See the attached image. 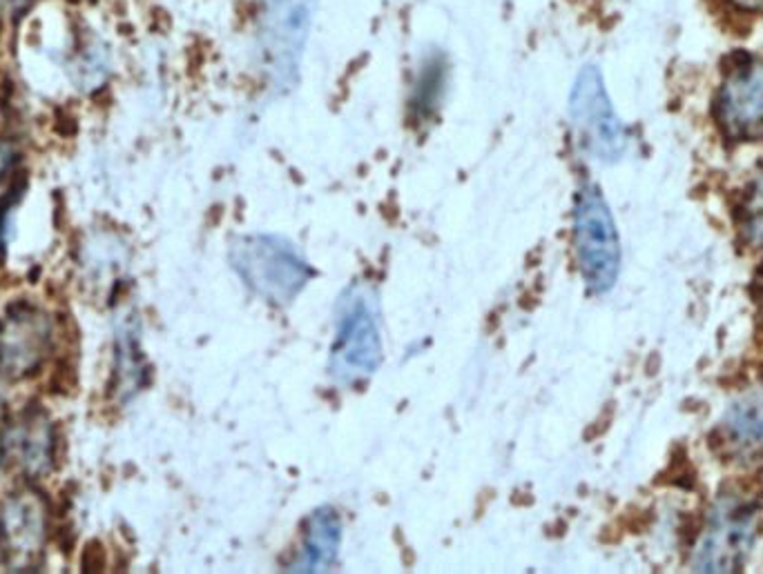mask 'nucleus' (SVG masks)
Listing matches in <instances>:
<instances>
[{
    "mask_svg": "<svg viewBox=\"0 0 763 574\" xmlns=\"http://www.w3.org/2000/svg\"><path fill=\"white\" fill-rule=\"evenodd\" d=\"M230 265L241 283L270 305L292 303L309 285L313 270L279 234H241L230 243Z\"/></svg>",
    "mask_w": 763,
    "mask_h": 574,
    "instance_id": "nucleus-1",
    "label": "nucleus"
},
{
    "mask_svg": "<svg viewBox=\"0 0 763 574\" xmlns=\"http://www.w3.org/2000/svg\"><path fill=\"white\" fill-rule=\"evenodd\" d=\"M318 0H259L257 43L266 81L288 92L299 79Z\"/></svg>",
    "mask_w": 763,
    "mask_h": 574,
    "instance_id": "nucleus-2",
    "label": "nucleus"
},
{
    "mask_svg": "<svg viewBox=\"0 0 763 574\" xmlns=\"http://www.w3.org/2000/svg\"><path fill=\"white\" fill-rule=\"evenodd\" d=\"M382 356L384 345L375 301L367 288L353 285L338 305L329 372L340 386L353 388L378 372Z\"/></svg>",
    "mask_w": 763,
    "mask_h": 574,
    "instance_id": "nucleus-3",
    "label": "nucleus"
},
{
    "mask_svg": "<svg viewBox=\"0 0 763 574\" xmlns=\"http://www.w3.org/2000/svg\"><path fill=\"white\" fill-rule=\"evenodd\" d=\"M574 246L580 274L594 294L612 290L621 268L619 232L600 189L585 185L574 212Z\"/></svg>",
    "mask_w": 763,
    "mask_h": 574,
    "instance_id": "nucleus-4",
    "label": "nucleus"
},
{
    "mask_svg": "<svg viewBox=\"0 0 763 574\" xmlns=\"http://www.w3.org/2000/svg\"><path fill=\"white\" fill-rule=\"evenodd\" d=\"M569 116L582 147L602 163L621 158L628 145L626 127L607 96L602 74L596 65H585L569 96Z\"/></svg>",
    "mask_w": 763,
    "mask_h": 574,
    "instance_id": "nucleus-5",
    "label": "nucleus"
},
{
    "mask_svg": "<svg viewBox=\"0 0 763 574\" xmlns=\"http://www.w3.org/2000/svg\"><path fill=\"white\" fill-rule=\"evenodd\" d=\"M721 127L743 138L763 136V61L739 52L725 72V85L714 103Z\"/></svg>",
    "mask_w": 763,
    "mask_h": 574,
    "instance_id": "nucleus-6",
    "label": "nucleus"
},
{
    "mask_svg": "<svg viewBox=\"0 0 763 574\" xmlns=\"http://www.w3.org/2000/svg\"><path fill=\"white\" fill-rule=\"evenodd\" d=\"M342 543V519L340 514L322 505L318 508L303 528V539L297 559L290 563V572H324L329 570L340 552Z\"/></svg>",
    "mask_w": 763,
    "mask_h": 574,
    "instance_id": "nucleus-7",
    "label": "nucleus"
},
{
    "mask_svg": "<svg viewBox=\"0 0 763 574\" xmlns=\"http://www.w3.org/2000/svg\"><path fill=\"white\" fill-rule=\"evenodd\" d=\"M43 543V514L32 497H19L8 503L0 516V545L14 567L23 565V559L37 554Z\"/></svg>",
    "mask_w": 763,
    "mask_h": 574,
    "instance_id": "nucleus-8",
    "label": "nucleus"
},
{
    "mask_svg": "<svg viewBox=\"0 0 763 574\" xmlns=\"http://www.w3.org/2000/svg\"><path fill=\"white\" fill-rule=\"evenodd\" d=\"M143 376V354L138 343V323L134 316H127L116 332V383L118 397L127 401L136 395Z\"/></svg>",
    "mask_w": 763,
    "mask_h": 574,
    "instance_id": "nucleus-9",
    "label": "nucleus"
},
{
    "mask_svg": "<svg viewBox=\"0 0 763 574\" xmlns=\"http://www.w3.org/2000/svg\"><path fill=\"white\" fill-rule=\"evenodd\" d=\"M444 85H446V61L444 56L431 52L424 56V61L417 67L415 85L411 92V112L417 118L431 116L444 96Z\"/></svg>",
    "mask_w": 763,
    "mask_h": 574,
    "instance_id": "nucleus-10",
    "label": "nucleus"
},
{
    "mask_svg": "<svg viewBox=\"0 0 763 574\" xmlns=\"http://www.w3.org/2000/svg\"><path fill=\"white\" fill-rule=\"evenodd\" d=\"M43 415H32L23 419V426L14 432V448L30 472H41L52 450V432Z\"/></svg>",
    "mask_w": 763,
    "mask_h": 574,
    "instance_id": "nucleus-11",
    "label": "nucleus"
},
{
    "mask_svg": "<svg viewBox=\"0 0 763 574\" xmlns=\"http://www.w3.org/2000/svg\"><path fill=\"white\" fill-rule=\"evenodd\" d=\"M25 189H28V178H21L19 182L12 185L8 195L0 199V257L8 252V243L12 237V212L19 206V201L23 199Z\"/></svg>",
    "mask_w": 763,
    "mask_h": 574,
    "instance_id": "nucleus-12",
    "label": "nucleus"
},
{
    "mask_svg": "<svg viewBox=\"0 0 763 574\" xmlns=\"http://www.w3.org/2000/svg\"><path fill=\"white\" fill-rule=\"evenodd\" d=\"M103 567H105V552H103V545L94 539L85 545L83 572H103Z\"/></svg>",
    "mask_w": 763,
    "mask_h": 574,
    "instance_id": "nucleus-13",
    "label": "nucleus"
},
{
    "mask_svg": "<svg viewBox=\"0 0 763 574\" xmlns=\"http://www.w3.org/2000/svg\"><path fill=\"white\" fill-rule=\"evenodd\" d=\"M701 530H703V519H701V514H683L681 516V521H679V539L685 543V545H690V543H694V539L701 534Z\"/></svg>",
    "mask_w": 763,
    "mask_h": 574,
    "instance_id": "nucleus-14",
    "label": "nucleus"
},
{
    "mask_svg": "<svg viewBox=\"0 0 763 574\" xmlns=\"http://www.w3.org/2000/svg\"><path fill=\"white\" fill-rule=\"evenodd\" d=\"M708 446L710 450H719L725 446V432L721 428H714L710 435H708Z\"/></svg>",
    "mask_w": 763,
    "mask_h": 574,
    "instance_id": "nucleus-15",
    "label": "nucleus"
},
{
    "mask_svg": "<svg viewBox=\"0 0 763 574\" xmlns=\"http://www.w3.org/2000/svg\"><path fill=\"white\" fill-rule=\"evenodd\" d=\"M12 149L6 147V145H0V176H3L8 171V167L12 165Z\"/></svg>",
    "mask_w": 763,
    "mask_h": 574,
    "instance_id": "nucleus-16",
    "label": "nucleus"
},
{
    "mask_svg": "<svg viewBox=\"0 0 763 574\" xmlns=\"http://www.w3.org/2000/svg\"><path fill=\"white\" fill-rule=\"evenodd\" d=\"M747 296L752 299V303H756V305H761V301H763V285L759 283V281H752L750 285H747Z\"/></svg>",
    "mask_w": 763,
    "mask_h": 574,
    "instance_id": "nucleus-17",
    "label": "nucleus"
},
{
    "mask_svg": "<svg viewBox=\"0 0 763 574\" xmlns=\"http://www.w3.org/2000/svg\"><path fill=\"white\" fill-rule=\"evenodd\" d=\"M734 3L745 10H763V0H734Z\"/></svg>",
    "mask_w": 763,
    "mask_h": 574,
    "instance_id": "nucleus-18",
    "label": "nucleus"
},
{
    "mask_svg": "<svg viewBox=\"0 0 763 574\" xmlns=\"http://www.w3.org/2000/svg\"><path fill=\"white\" fill-rule=\"evenodd\" d=\"M756 276H763V261H761L759 268H756Z\"/></svg>",
    "mask_w": 763,
    "mask_h": 574,
    "instance_id": "nucleus-19",
    "label": "nucleus"
}]
</instances>
